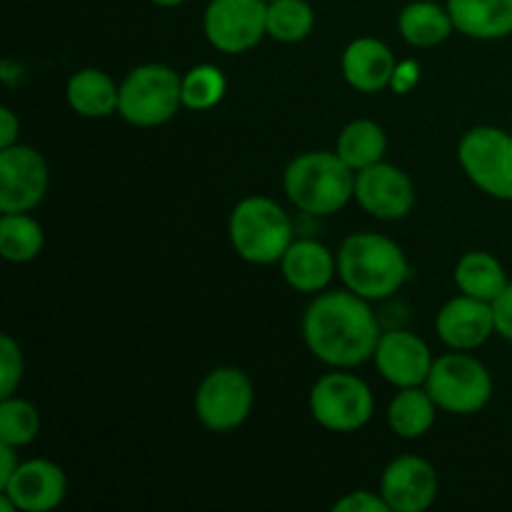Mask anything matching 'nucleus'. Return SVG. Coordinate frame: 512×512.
I'll use <instances>...</instances> for the list:
<instances>
[{
    "instance_id": "obj_26",
    "label": "nucleus",
    "mask_w": 512,
    "mask_h": 512,
    "mask_svg": "<svg viewBox=\"0 0 512 512\" xmlns=\"http://www.w3.org/2000/svg\"><path fill=\"white\" fill-rule=\"evenodd\" d=\"M315 28V10L308 0L268 3V38L278 43H300Z\"/></svg>"
},
{
    "instance_id": "obj_27",
    "label": "nucleus",
    "mask_w": 512,
    "mask_h": 512,
    "mask_svg": "<svg viewBox=\"0 0 512 512\" xmlns=\"http://www.w3.org/2000/svg\"><path fill=\"white\" fill-rule=\"evenodd\" d=\"M40 433V413L23 398H0V443L25 448Z\"/></svg>"
},
{
    "instance_id": "obj_4",
    "label": "nucleus",
    "mask_w": 512,
    "mask_h": 512,
    "mask_svg": "<svg viewBox=\"0 0 512 512\" xmlns=\"http://www.w3.org/2000/svg\"><path fill=\"white\" fill-rule=\"evenodd\" d=\"M230 245L250 265L280 263L293 243L288 213L265 195H248L233 208L228 220Z\"/></svg>"
},
{
    "instance_id": "obj_7",
    "label": "nucleus",
    "mask_w": 512,
    "mask_h": 512,
    "mask_svg": "<svg viewBox=\"0 0 512 512\" xmlns=\"http://www.w3.org/2000/svg\"><path fill=\"white\" fill-rule=\"evenodd\" d=\"M308 405L315 423L330 433H355L365 428L375 413L370 385L358 375L338 368L315 380Z\"/></svg>"
},
{
    "instance_id": "obj_10",
    "label": "nucleus",
    "mask_w": 512,
    "mask_h": 512,
    "mask_svg": "<svg viewBox=\"0 0 512 512\" xmlns=\"http://www.w3.org/2000/svg\"><path fill=\"white\" fill-rule=\"evenodd\" d=\"M203 33L220 53H248L268 35V3L265 0H210L203 13Z\"/></svg>"
},
{
    "instance_id": "obj_30",
    "label": "nucleus",
    "mask_w": 512,
    "mask_h": 512,
    "mask_svg": "<svg viewBox=\"0 0 512 512\" xmlns=\"http://www.w3.org/2000/svg\"><path fill=\"white\" fill-rule=\"evenodd\" d=\"M333 512H390V508L380 493L353 490V493H348L333 505Z\"/></svg>"
},
{
    "instance_id": "obj_3",
    "label": "nucleus",
    "mask_w": 512,
    "mask_h": 512,
    "mask_svg": "<svg viewBox=\"0 0 512 512\" xmlns=\"http://www.w3.org/2000/svg\"><path fill=\"white\" fill-rule=\"evenodd\" d=\"M283 190L305 215H335L355 198V170L335 150H308L288 163Z\"/></svg>"
},
{
    "instance_id": "obj_32",
    "label": "nucleus",
    "mask_w": 512,
    "mask_h": 512,
    "mask_svg": "<svg viewBox=\"0 0 512 512\" xmlns=\"http://www.w3.org/2000/svg\"><path fill=\"white\" fill-rule=\"evenodd\" d=\"M20 138V118L13 113V108L3 105L0 108V148H10Z\"/></svg>"
},
{
    "instance_id": "obj_11",
    "label": "nucleus",
    "mask_w": 512,
    "mask_h": 512,
    "mask_svg": "<svg viewBox=\"0 0 512 512\" xmlns=\"http://www.w3.org/2000/svg\"><path fill=\"white\" fill-rule=\"evenodd\" d=\"M48 185V163L38 150L23 143L0 148V213H30Z\"/></svg>"
},
{
    "instance_id": "obj_22",
    "label": "nucleus",
    "mask_w": 512,
    "mask_h": 512,
    "mask_svg": "<svg viewBox=\"0 0 512 512\" xmlns=\"http://www.w3.org/2000/svg\"><path fill=\"white\" fill-rule=\"evenodd\" d=\"M438 410L440 408L430 398L425 385L398 388V393L388 405V425L400 440H420L435 425Z\"/></svg>"
},
{
    "instance_id": "obj_5",
    "label": "nucleus",
    "mask_w": 512,
    "mask_h": 512,
    "mask_svg": "<svg viewBox=\"0 0 512 512\" xmlns=\"http://www.w3.org/2000/svg\"><path fill=\"white\" fill-rule=\"evenodd\" d=\"M183 108V75L163 63H145L120 83L118 115L135 128H158Z\"/></svg>"
},
{
    "instance_id": "obj_23",
    "label": "nucleus",
    "mask_w": 512,
    "mask_h": 512,
    "mask_svg": "<svg viewBox=\"0 0 512 512\" xmlns=\"http://www.w3.org/2000/svg\"><path fill=\"white\" fill-rule=\"evenodd\" d=\"M455 285L463 295L493 303L510 283L503 263L488 250H470L455 265Z\"/></svg>"
},
{
    "instance_id": "obj_2",
    "label": "nucleus",
    "mask_w": 512,
    "mask_h": 512,
    "mask_svg": "<svg viewBox=\"0 0 512 512\" xmlns=\"http://www.w3.org/2000/svg\"><path fill=\"white\" fill-rule=\"evenodd\" d=\"M338 275L343 288L365 300H385L410 278V263L395 240L380 233H353L338 248Z\"/></svg>"
},
{
    "instance_id": "obj_20",
    "label": "nucleus",
    "mask_w": 512,
    "mask_h": 512,
    "mask_svg": "<svg viewBox=\"0 0 512 512\" xmlns=\"http://www.w3.org/2000/svg\"><path fill=\"white\" fill-rule=\"evenodd\" d=\"M65 98L80 118H108L118 113L120 85L100 68H80L65 85Z\"/></svg>"
},
{
    "instance_id": "obj_14",
    "label": "nucleus",
    "mask_w": 512,
    "mask_h": 512,
    "mask_svg": "<svg viewBox=\"0 0 512 512\" xmlns=\"http://www.w3.org/2000/svg\"><path fill=\"white\" fill-rule=\"evenodd\" d=\"M373 363L378 373L395 388H415V385H425L435 358L430 353V345L420 335L395 328L380 335Z\"/></svg>"
},
{
    "instance_id": "obj_12",
    "label": "nucleus",
    "mask_w": 512,
    "mask_h": 512,
    "mask_svg": "<svg viewBox=\"0 0 512 512\" xmlns=\"http://www.w3.org/2000/svg\"><path fill=\"white\" fill-rule=\"evenodd\" d=\"M355 203L375 220H403L415 205V185L393 163L370 165L355 173Z\"/></svg>"
},
{
    "instance_id": "obj_35",
    "label": "nucleus",
    "mask_w": 512,
    "mask_h": 512,
    "mask_svg": "<svg viewBox=\"0 0 512 512\" xmlns=\"http://www.w3.org/2000/svg\"><path fill=\"white\" fill-rule=\"evenodd\" d=\"M265 3H273V0H265Z\"/></svg>"
},
{
    "instance_id": "obj_19",
    "label": "nucleus",
    "mask_w": 512,
    "mask_h": 512,
    "mask_svg": "<svg viewBox=\"0 0 512 512\" xmlns=\"http://www.w3.org/2000/svg\"><path fill=\"white\" fill-rule=\"evenodd\" d=\"M458 33L473 40H503L512 35V0H448Z\"/></svg>"
},
{
    "instance_id": "obj_31",
    "label": "nucleus",
    "mask_w": 512,
    "mask_h": 512,
    "mask_svg": "<svg viewBox=\"0 0 512 512\" xmlns=\"http://www.w3.org/2000/svg\"><path fill=\"white\" fill-rule=\"evenodd\" d=\"M495 320V335L512 343V280L503 288V293L490 303Z\"/></svg>"
},
{
    "instance_id": "obj_25",
    "label": "nucleus",
    "mask_w": 512,
    "mask_h": 512,
    "mask_svg": "<svg viewBox=\"0 0 512 512\" xmlns=\"http://www.w3.org/2000/svg\"><path fill=\"white\" fill-rule=\"evenodd\" d=\"M43 225L28 213H3L0 218V255L8 263H30L43 253Z\"/></svg>"
},
{
    "instance_id": "obj_13",
    "label": "nucleus",
    "mask_w": 512,
    "mask_h": 512,
    "mask_svg": "<svg viewBox=\"0 0 512 512\" xmlns=\"http://www.w3.org/2000/svg\"><path fill=\"white\" fill-rule=\"evenodd\" d=\"M440 490L438 473L420 455H400L380 478V495L390 512H423L435 503Z\"/></svg>"
},
{
    "instance_id": "obj_24",
    "label": "nucleus",
    "mask_w": 512,
    "mask_h": 512,
    "mask_svg": "<svg viewBox=\"0 0 512 512\" xmlns=\"http://www.w3.org/2000/svg\"><path fill=\"white\" fill-rule=\"evenodd\" d=\"M385 150H388V135H385L383 125L368 118L348 123L340 130L338 140H335V153H338L355 173L380 163V160L385 158Z\"/></svg>"
},
{
    "instance_id": "obj_21",
    "label": "nucleus",
    "mask_w": 512,
    "mask_h": 512,
    "mask_svg": "<svg viewBox=\"0 0 512 512\" xmlns=\"http://www.w3.org/2000/svg\"><path fill=\"white\" fill-rule=\"evenodd\" d=\"M398 30L413 48H435L455 33L448 5L435 0H413L398 15Z\"/></svg>"
},
{
    "instance_id": "obj_34",
    "label": "nucleus",
    "mask_w": 512,
    "mask_h": 512,
    "mask_svg": "<svg viewBox=\"0 0 512 512\" xmlns=\"http://www.w3.org/2000/svg\"><path fill=\"white\" fill-rule=\"evenodd\" d=\"M148 3L158 5V8H178V5L188 3V0H148Z\"/></svg>"
},
{
    "instance_id": "obj_6",
    "label": "nucleus",
    "mask_w": 512,
    "mask_h": 512,
    "mask_svg": "<svg viewBox=\"0 0 512 512\" xmlns=\"http://www.w3.org/2000/svg\"><path fill=\"white\" fill-rule=\"evenodd\" d=\"M425 390L443 413L475 415L493 398V375L465 350L435 358Z\"/></svg>"
},
{
    "instance_id": "obj_16",
    "label": "nucleus",
    "mask_w": 512,
    "mask_h": 512,
    "mask_svg": "<svg viewBox=\"0 0 512 512\" xmlns=\"http://www.w3.org/2000/svg\"><path fill=\"white\" fill-rule=\"evenodd\" d=\"M435 333L450 350H478L495 335V320L490 303L470 295H455L440 308L435 318Z\"/></svg>"
},
{
    "instance_id": "obj_17",
    "label": "nucleus",
    "mask_w": 512,
    "mask_h": 512,
    "mask_svg": "<svg viewBox=\"0 0 512 512\" xmlns=\"http://www.w3.org/2000/svg\"><path fill=\"white\" fill-rule=\"evenodd\" d=\"M280 273L295 293L318 295L328 290V285L338 275V255L320 240H293L280 260Z\"/></svg>"
},
{
    "instance_id": "obj_1",
    "label": "nucleus",
    "mask_w": 512,
    "mask_h": 512,
    "mask_svg": "<svg viewBox=\"0 0 512 512\" xmlns=\"http://www.w3.org/2000/svg\"><path fill=\"white\" fill-rule=\"evenodd\" d=\"M383 335L370 300L353 290H323L305 308L303 340L315 360L328 368L353 370L373 360Z\"/></svg>"
},
{
    "instance_id": "obj_9",
    "label": "nucleus",
    "mask_w": 512,
    "mask_h": 512,
    "mask_svg": "<svg viewBox=\"0 0 512 512\" xmlns=\"http://www.w3.org/2000/svg\"><path fill=\"white\" fill-rule=\"evenodd\" d=\"M458 163L470 183L490 198L512 200V133L478 125L460 138Z\"/></svg>"
},
{
    "instance_id": "obj_33",
    "label": "nucleus",
    "mask_w": 512,
    "mask_h": 512,
    "mask_svg": "<svg viewBox=\"0 0 512 512\" xmlns=\"http://www.w3.org/2000/svg\"><path fill=\"white\" fill-rule=\"evenodd\" d=\"M18 465H20L18 448L0 443V488H3L10 478H13V473L18 470Z\"/></svg>"
},
{
    "instance_id": "obj_29",
    "label": "nucleus",
    "mask_w": 512,
    "mask_h": 512,
    "mask_svg": "<svg viewBox=\"0 0 512 512\" xmlns=\"http://www.w3.org/2000/svg\"><path fill=\"white\" fill-rule=\"evenodd\" d=\"M25 360L20 345L8 333L0 338V398L15 395L18 385L23 383Z\"/></svg>"
},
{
    "instance_id": "obj_15",
    "label": "nucleus",
    "mask_w": 512,
    "mask_h": 512,
    "mask_svg": "<svg viewBox=\"0 0 512 512\" xmlns=\"http://www.w3.org/2000/svg\"><path fill=\"white\" fill-rule=\"evenodd\" d=\"M0 493L13 500L20 512H50L58 508L68 493V478L53 460H23L13 478L0 488Z\"/></svg>"
},
{
    "instance_id": "obj_28",
    "label": "nucleus",
    "mask_w": 512,
    "mask_h": 512,
    "mask_svg": "<svg viewBox=\"0 0 512 512\" xmlns=\"http://www.w3.org/2000/svg\"><path fill=\"white\" fill-rule=\"evenodd\" d=\"M228 80L215 65L203 63L190 68L183 75V108L203 113V110L215 108L225 98Z\"/></svg>"
},
{
    "instance_id": "obj_18",
    "label": "nucleus",
    "mask_w": 512,
    "mask_h": 512,
    "mask_svg": "<svg viewBox=\"0 0 512 512\" xmlns=\"http://www.w3.org/2000/svg\"><path fill=\"white\" fill-rule=\"evenodd\" d=\"M340 70L350 88L373 95L393 83L398 75V63H395L393 50L383 40L363 35L345 48Z\"/></svg>"
},
{
    "instance_id": "obj_8",
    "label": "nucleus",
    "mask_w": 512,
    "mask_h": 512,
    "mask_svg": "<svg viewBox=\"0 0 512 512\" xmlns=\"http://www.w3.org/2000/svg\"><path fill=\"white\" fill-rule=\"evenodd\" d=\"M255 390L248 373L233 365L215 368L200 380L193 398L198 423L210 433H233L253 413Z\"/></svg>"
}]
</instances>
